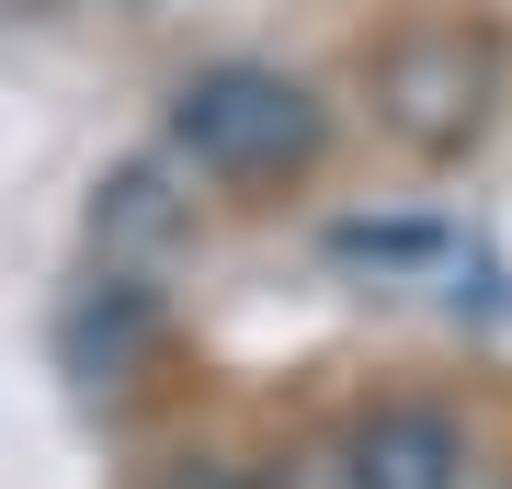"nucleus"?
I'll list each match as a JSON object with an SVG mask.
<instances>
[{
	"label": "nucleus",
	"instance_id": "nucleus-2",
	"mask_svg": "<svg viewBox=\"0 0 512 489\" xmlns=\"http://www.w3.org/2000/svg\"><path fill=\"white\" fill-rule=\"evenodd\" d=\"M490 103H501V46L478 23H410L376 57V126L421 160H467L490 137Z\"/></svg>",
	"mask_w": 512,
	"mask_h": 489
},
{
	"label": "nucleus",
	"instance_id": "nucleus-6",
	"mask_svg": "<svg viewBox=\"0 0 512 489\" xmlns=\"http://www.w3.org/2000/svg\"><path fill=\"white\" fill-rule=\"evenodd\" d=\"M126 12H148V0H126Z\"/></svg>",
	"mask_w": 512,
	"mask_h": 489
},
{
	"label": "nucleus",
	"instance_id": "nucleus-5",
	"mask_svg": "<svg viewBox=\"0 0 512 489\" xmlns=\"http://www.w3.org/2000/svg\"><path fill=\"white\" fill-rule=\"evenodd\" d=\"M160 489H262V478L228 467V455H183V467H160Z\"/></svg>",
	"mask_w": 512,
	"mask_h": 489
},
{
	"label": "nucleus",
	"instance_id": "nucleus-3",
	"mask_svg": "<svg viewBox=\"0 0 512 489\" xmlns=\"http://www.w3.org/2000/svg\"><path fill=\"white\" fill-rule=\"evenodd\" d=\"M342 478L353 489H467V433H456V410H433V399H387V410L353 421Z\"/></svg>",
	"mask_w": 512,
	"mask_h": 489
},
{
	"label": "nucleus",
	"instance_id": "nucleus-4",
	"mask_svg": "<svg viewBox=\"0 0 512 489\" xmlns=\"http://www.w3.org/2000/svg\"><path fill=\"white\" fill-rule=\"evenodd\" d=\"M103 217H114V239H171V228H183V217L160 205V171H126V182H114V205H103Z\"/></svg>",
	"mask_w": 512,
	"mask_h": 489
},
{
	"label": "nucleus",
	"instance_id": "nucleus-1",
	"mask_svg": "<svg viewBox=\"0 0 512 489\" xmlns=\"http://www.w3.org/2000/svg\"><path fill=\"white\" fill-rule=\"evenodd\" d=\"M171 148L205 171V182H285L330 148V114L308 80L262 69V57H217L171 91Z\"/></svg>",
	"mask_w": 512,
	"mask_h": 489
}]
</instances>
